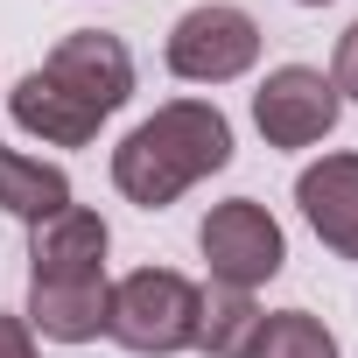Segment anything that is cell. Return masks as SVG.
<instances>
[{"label":"cell","instance_id":"1","mask_svg":"<svg viewBox=\"0 0 358 358\" xmlns=\"http://www.w3.org/2000/svg\"><path fill=\"white\" fill-rule=\"evenodd\" d=\"M225 162H232V120L211 99H169L113 148V183H120L127 204L162 211L190 183L218 176Z\"/></svg>","mask_w":358,"mask_h":358},{"label":"cell","instance_id":"2","mask_svg":"<svg viewBox=\"0 0 358 358\" xmlns=\"http://www.w3.org/2000/svg\"><path fill=\"white\" fill-rule=\"evenodd\" d=\"M197 316H204V288L183 281L176 267H134L113 295H106V337L141 351V358H176L197 344Z\"/></svg>","mask_w":358,"mask_h":358},{"label":"cell","instance_id":"3","mask_svg":"<svg viewBox=\"0 0 358 358\" xmlns=\"http://www.w3.org/2000/svg\"><path fill=\"white\" fill-rule=\"evenodd\" d=\"M197 246H204L211 281H218V288H239V295H253L260 281H274L281 260H288V239H281L274 211L253 204V197L211 204V218L197 225Z\"/></svg>","mask_w":358,"mask_h":358},{"label":"cell","instance_id":"4","mask_svg":"<svg viewBox=\"0 0 358 358\" xmlns=\"http://www.w3.org/2000/svg\"><path fill=\"white\" fill-rule=\"evenodd\" d=\"M260 57V22L232 0H204L169 29V71L183 85H232Z\"/></svg>","mask_w":358,"mask_h":358},{"label":"cell","instance_id":"5","mask_svg":"<svg viewBox=\"0 0 358 358\" xmlns=\"http://www.w3.org/2000/svg\"><path fill=\"white\" fill-rule=\"evenodd\" d=\"M337 113H344L337 85L323 71H309V64H281L253 92V127L267 134V148H316L337 127Z\"/></svg>","mask_w":358,"mask_h":358},{"label":"cell","instance_id":"6","mask_svg":"<svg viewBox=\"0 0 358 358\" xmlns=\"http://www.w3.org/2000/svg\"><path fill=\"white\" fill-rule=\"evenodd\" d=\"M43 71H50L78 106H92L99 120H113V113L134 99V57H127V43L106 36V29H78V36H64V43L50 50Z\"/></svg>","mask_w":358,"mask_h":358},{"label":"cell","instance_id":"7","mask_svg":"<svg viewBox=\"0 0 358 358\" xmlns=\"http://www.w3.org/2000/svg\"><path fill=\"white\" fill-rule=\"evenodd\" d=\"M295 204L309 218V232L337 253L358 260V155H323L295 176Z\"/></svg>","mask_w":358,"mask_h":358},{"label":"cell","instance_id":"8","mask_svg":"<svg viewBox=\"0 0 358 358\" xmlns=\"http://www.w3.org/2000/svg\"><path fill=\"white\" fill-rule=\"evenodd\" d=\"M106 218L85 204H64L57 218L29 225V281H71V274H106Z\"/></svg>","mask_w":358,"mask_h":358},{"label":"cell","instance_id":"9","mask_svg":"<svg viewBox=\"0 0 358 358\" xmlns=\"http://www.w3.org/2000/svg\"><path fill=\"white\" fill-rule=\"evenodd\" d=\"M106 274H71V281H29V330L57 344H92L106 330Z\"/></svg>","mask_w":358,"mask_h":358},{"label":"cell","instance_id":"10","mask_svg":"<svg viewBox=\"0 0 358 358\" xmlns=\"http://www.w3.org/2000/svg\"><path fill=\"white\" fill-rule=\"evenodd\" d=\"M8 113H15V127L22 134H36V141H50V148H85L106 120L92 113V106H78L50 71H29L15 92H8Z\"/></svg>","mask_w":358,"mask_h":358},{"label":"cell","instance_id":"11","mask_svg":"<svg viewBox=\"0 0 358 358\" xmlns=\"http://www.w3.org/2000/svg\"><path fill=\"white\" fill-rule=\"evenodd\" d=\"M71 204V176L43 155H22V148H0V211L22 218V225H43Z\"/></svg>","mask_w":358,"mask_h":358},{"label":"cell","instance_id":"12","mask_svg":"<svg viewBox=\"0 0 358 358\" xmlns=\"http://www.w3.org/2000/svg\"><path fill=\"white\" fill-rule=\"evenodd\" d=\"M260 316H267V309H260L253 295H239V288H211V295H204V316H197V351H211V358H246Z\"/></svg>","mask_w":358,"mask_h":358},{"label":"cell","instance_id":"13","mask_svg":"<svg viewBox=\"0 0 358 358\" xmlns=\"http://www.w3.org/2000/svg\"><path fill=\"white\" fill-rule=\"evenodd\" d=\"M246 358H337V337L309 309H274V316H260Z\"/></svg>","mask_w":358,"mask_h":358},{"label":"cell","instance_id":"14","mask_svg":"<svg viewBox=\"0 0 358 358\" xmlns=\"http://www.w3.org/2000/svg\"><path fill=\"white\" fill-rule=\"evenodd\" d=\"M330 85H337V99H358V22L337 36V71H330Z\"/></svg>","mask_w":358,"mask_h":358},{"label":"cell","instance_id":"15","mask_svg":"<svg viewBox=\"0 0 358 358\" xmlns=\"http://www.w3.org/2000/svg\"><path fill=\"white\" fill-rule=\"evenodd\" d=\"M0 358H36V337L22 316H0Z\"/></svg>","mask_w":358,"mask_h":358},{"label":"cell","instance_id":"16","mask_svg":"<svg viewBox=\"0 0 358 358\" xmlns=\"http://www.w3.org/2000/svg\"><path fill=\"white\" fill-rule=\"evenodd\" d=\"M302 8H323V0H302Z\"/></svg>","mask_w":358,"mask_h":358}]
</instances>
